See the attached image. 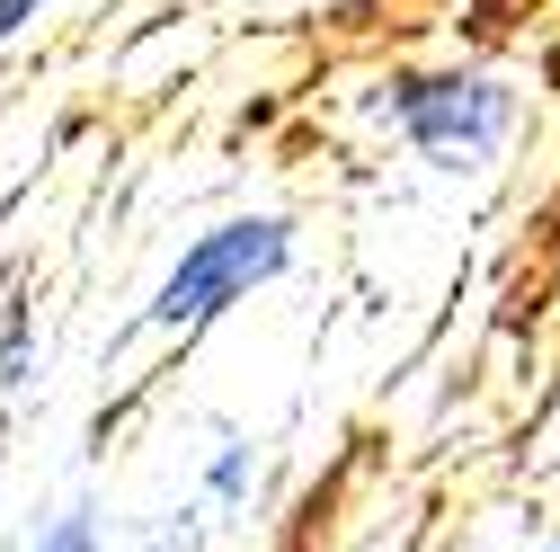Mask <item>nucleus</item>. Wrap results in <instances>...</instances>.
<instances>
[{"label": "nucleus", "instance_id": "nucleus-1", "mask_svg": "<svg viewBox=\"0 0 560 552\" xmlns=\"http://www.w3.org/2000/svg\"><path fill=\"white\" fill-rule=\"evenodd\" d=\"M374 143L400 152L409 170L480 187L499 179L534 125V90L508 62H480V54H436V62H383V72L357 90Z\"/></svg>", "mask_w": 560, "mask_h": 552}, {"label": "nucleus", "instance_id": "nucleus-4", "mask_svg": "<svg viewBox=\"0 0 560 552\" xmlns=\"http://www.w3.org/2000/svg\"><path fill=\"white\" fill-rule=\"evenodd\" d=\"M187 499L205 508V526H249V508L267 499V437L258 428H214L196 455V481H187Z\"/></svg>", "mask_w": 560, "mask_h": 552}, {"label": "nucleus", "instance_id": "nucleus-6", "mask_svg": "<svg viewBox=\"0 0 560 552\" xmlns=\"http://www.w3.org/2000/svg\"><path fill=\"white\" fill-rule=\"evenodd\" d=\"M62 19H72V0H0V62H19V54H36V45H54Z\"/></svg>", "mask_w": 560, "mask_h": 552}, {"label": "nucleus", "instance_id": "nucleus-8", "mask_svg": "<svg viewBox=\"0 0 560 552\" xmlns=\"http://www.w3.org/2000/svg\"><path fill=\"white\" fill-rule=\"evenodd\" d=\"M0 499H10V419H0Z\"/></svg>", "mask_w": 560, "mask_h": 552}, {"label": "nucleus", "instance_id": "nucleus-3", "mask_svg": "<svg viewBox=\"0 0 560 552\" xmlns=\"http://www.w3.org/2000/svg\"><path fill=\"white\" fill-rule=\"evenodd\" d=\"M10 552H143V534H125V517L98 481H72V491H54L19 517Z\"/></svg>", "mask_w": 560, "mask_h": 552}, {"label": "nucleus", "instance_id": "nucleus-9", "mask_svg": "<svg viewBox=\"0 0 560 552\" xmlns=\"http://www.w3.org/2000/svg\"><path fill=\"white\" fill-rule=\"evenodd\" d=\"M534 552H560V526H551V534H542V543H534Z\"/></svg>", "mask_w": 560, "mask_h": 552}, {"label": "nucleus", "instance_id": "nucleus-2", "mask_svg": "<svg viewBox=\"0 0 560 552\" xmlns=\"http://www.w3.org/2000/svg\"><path fill=\"white\" fill-rule=\"evenodd\" d=\"M294 267H303V223L285 205H223V215H205L143 286V303H133V348H152V357L196 348L205 330H223L232 312L276 295Z\"/></svg>", "mask_w": 560, "mask_h": 552}, {"label": "nucleus", "instance_id": "nucleus-5", "mask_svg": "<svg viewBox=\"0 0 560 552\" xmlns=\"http://www.w3.org/2000/svg\"><path fill=\"white\" fill-rule=\"evenodd\" d=\"M45 383V321L27 295H0V419Z\"/></svg>", "mask_w": 560, "mask_h": 552}, {"label": "nucleus", "instance_id": "nucleus-7", "mask_svg": "<svg viewBox=\"0 0 560 552\" xmlns=\"http://www.w3.org/2000/svg\"><path fill=\"white\" fill-rule=\"evenodd\" d=\"M196 10H205V19H249V27H258V19H285V0H196ZM329 10H338V0H303V19H329Z\"/></svg>", "mask_w": 560, "mask_h": 552}]
</instances>
